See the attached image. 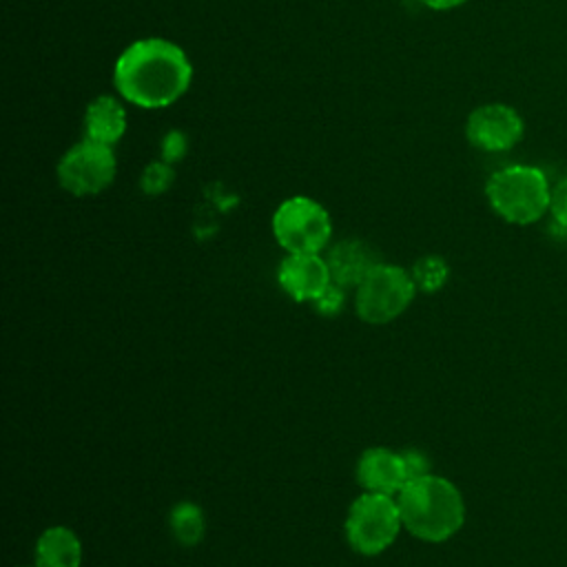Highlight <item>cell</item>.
<instances>
[{"mask_svg": "<svg viewBox=\"0 0 567 567\" xmlns=\"http://www.w3.org/2000/svg\"><path fill=\"white\" fill-rule=\"evenodd\" d=\"M193 64L182 47L166 38L131 42L113 66V84L120 97L140 109H164L177 102L190 86Z\"/></svg>", "mask_w": 567, "mask_h": 567, "instance_id": "cell-1", "label": "cell"}, {"mask_svg": "<svg viewBox=\"0 0 567 567\" xmlns=\"http://www.w3.org/2000/svg\"><path fill=\"white\" fill-rule=\"evenodd\" d=\"M396 503L403 529L425 543L450 540L465 523V501L458 487L432 472L408 481L396 494Z\"/></svg>", "mask_w": 567, "mask_h": 567, "instance_id": "cell-2", "label": "cell"}, {"mask_svg": "<svg viewBox=\"0 0 567 567\" xmlns=\"http://www.w3.org/2000/svg\"><path fill=\"white\" fill-rule=\"evenodd\" d=\"M485 195L492 210L501 219L527 226L538 221L549 210L551 188L540 168L512 164L489 175Z\"/></svg>", "mask_w": 567, "mask_h": 567, "instance_id": "cell-3", "label": "cell"}, {"mask_svg": "<svg viewBox=\"0 0 567 567\" xmlns=\"http://www.w3.org/2000/svg\"><path fill=\"white\" fill-rule=\"evenodd\" d=\"M403 529L396 496L363 492L352 501L346 516V540L363 554L377 556L385 551Z\"/></svg>", "mask_w": 567, "mask_h": 567, "instance_id": "cell-4", "label": "cell"}, {"mask_svg": "<svg viewBox=\"0 0 567 567\" xmlns=\"http://www.w3.org/2000/svg\"><path fill=\"white\" fill-rule=\"evenodd\" d=\"M272 235L288 255L321 252L332 235L328 210L312 197L284 199L272 215Z\"/></svg>", "mask_w": 567, "mask_h": 567, "instance_id": "cell-5", "label": "cell"}, {"mask_svg": "<svg viewBox=\"0 0 567 567\" xmlns=\"http://www.w3.org/2000/svg\"><path fill=\"white\" fill-rule=\"evenodd\" d=\"M354 290L357 315L372 326H383L401 317L416 295L412 275L401 266L383 261Z\"/></svg>", "mask_w": 567, "mask_h": 567, "instance_id": "cell-6", "label": "cell"}, {"mask_svg": "<svg viewBox=\"0 0 567 567\" xmlns=\"http://www.w3.org/2000/svg\"><path fill=\"white\" fill-rule=\"evenodd\" d=\"M117 159L113 146L84 137L73 144L58 162V182L60 186L75 195L89 197L109 188L115 179Z\"/></svg>", "mask_w": 567, "mask_h": 567, "instance_id": "cell-7", "label": "cell"}, {"mask_svg": "<svg viewBox=\"0 0 567 567\" xmlns=\"http://www.w3.org/2000/svg\"><path fill=\"white\" fill-rule=\"evenodd\" d=\"M523 131H525V124L518 111L501 102L476 106L465 122L467 142L474 148H481L487 153H501V151L514 148L520 142Z\"/></svg>", "mask_w": 567, "mask_h": 567, "instance_id": "cell-8", "label": "cell"}, {"mask_svg": "<svg viewBox=\"0 0 567 567\" xmlns=\"http://www.w3.org/2000/svg\"><path fill=\"white\" fill-rule=\"evenodd\" d=\"M277 281L281 290L299 303H312L332 284L326 257L319 252L286 255L279 264Z\"/></svg>", "mask_w": 567, "mask_h": 567, "instance_id": "cell-9", "label": "cell"}, {"mask_svg": "<svg viewBox=\"0 0 567 567\" xmlns=\"http://www.w3.org/2000/svg\"><path fill=\"white\" fill-rule=\"evenodd\" d=\"M357 481L363 492L396 496L408 483L401 452L388 447H370L357 461Z\"/></svg>", "mask_w": 567, "mask_h": 567, "instance_id": "cell-10", "label": "cell"}, {"mask_svg": "<svg viewBox=\"0 0 567 567\" xmlns=\"http://www.w3.org/2000/svg\"><path fill=\"white\" fill-rule=\"evenodd\" d=\"M326 264L332 284L341 288H357L381 264V257L363 239H343L328 250Z\"/></svg>", "mask_w": 567, "mask_h": 567, "instance_id": "cell-11", "label": "cell"}, {"mask_svg": "<svg viewBox=\"0 0 567 567\" xmlns=\"http://www.w3.org/2000/svg\"><path fill=\"white\" fill-rule=\"evenodd\" d=\"M84 137L113 146L126 131V111L113 95H97L84 111Z\"/></svg>", "mask_w": 567, "mask_h": 567, "instance_id": "cell-12", "label": "cell"}, {"mask_svg": "<svg viewBox=\"0 0 567 567\" xmlns=\"http://www.w3.org/2000/svg\"><path fill=\"white\" fill-rule=\"evenodd\" d=\"M82 543L78 534L64 525L44 529L35 543V567H80Z\"/></svg>", "mask_w": 567, "mask_h": 567, "instance_id": "cell-13", "label": "cell"}, {"mask_svg": "<svg viewBox=\"0 0 567 567\" xmlns=\"http://www.w3.org/2000/svg\"><path fill=\"white\" fill-rule=\"evenodd\" d=\"M168 527L173 538L184 547H195L206 534V518L197 503L182 501L171 509Z\"/></svg>", "mask_w": 567, "mask_h": 567, "instance_id": "cell-14", "label": "cell"}, {"mask_svg": "<svg viewBox=\"0 0 567 567\" xmlns=\"http://www.w3.org/2000/svg\"><path fill=\"white\" fill-rule=\"evenodd\" d=\"M410 275H412V281H414L416 290L432 295V292H439L445 286L450 268H447L443 257L425 255V257H419L414 261Z\"/></svg>", "mask_w": 567, "mask_h": 567, "instance_id": "cell-15", "label": "cell"}, {"mask_svg": "<svg viewBox=\"0 0 567 567\" xmlns=\"http://www.w3.org/2000/svg\"><path fill=\"white\" fill-rule=\"evenodd\" d=\"M173 179H175V171H173L171 162L155 159V162L146 164V168L142 173V179H140V186L146 195H162L164 190L171 188Z\"/></svg>", "mask_w": 567, "mask_h": 567, "instance_id": "cell-16", "label": "cell"}, {"mask_svg": "<svg viewBox=\"0 0 567 567\" xmlns=\"http://www.w3.org/2000/svg\"><path fill=\"white\" fill-rule=\"evenodd\" d=\"M346 306V288L337 286V284H330L315 301H312V308L315 312L323 315V317H337Z\"/></svg>", "mask_w": 567, "mask_h": 567, "instance_id": "cell-17", "label": "cell"}, {"mask_svg": "<svg viewBox=\"0 0 567 567\" xmlns=\"http://www.w3.org/2000/svg\"><path fill=\"white\" fill-rule=\"evenodd\" d=\"M549 210L554 221L567 230V175L551 188V199H549Z\"/></svg>", "mask_w": 567, "mask_h": 567, "instance_id": "cell-18", "label": "cell"}, {"mask_svg": "<svg viewBox=\"0 0 567 567\" xmlns=\"http://www.w3.org/2000/svg\"><path fill=\"white\" fill-rule=\"evenodd\" d=\"M401 458H403L408 481H414V478H421V476L430 474V458L421 450H403Z\"/></svg>", "mask_w": 567, "mask_h": 567, "instance_id": "cell-19", "label": "cell"}, {"mask_svg": "<svg viewBox=\"0 0 567 567\" xmlns=\"http://www.w3.org/2000/svg\"><path fill=\"white\" fill-rule=\"evenodd\" d=\"M186 151V137L184 133L179 131H171L166 137H164V144H162V155L166 162H175V159H182Z\"/></svg>", "mask_w": 567, "mask_h": 567, "instance_id": "cell-20", "label": "cell"}, {"mask_svg": "<svg viewBox=\"0 0 567 567\" xmlns=\"http://www.w3.org/2000/svg\"><path fill=\"white\" fill-rule=\"evenodd\" d=\"M421 4H425L427 9H434V11H450V9H456L461 4H465L467 0H419Z\"/></svg>", "mask_w": 567, "mask_h": 567, "instance_id": "cell-21", "label": "cell"}]
</instances>
